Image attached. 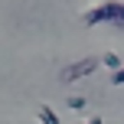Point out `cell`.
<instances>
[{
	"label": "cell",
	"instance_id": "cell-3",
	"mask_svg": "<svg viewBox=\"0 0 124 124\" xmlns=\"http://www.w3.org/2000/svg\"><path fill=\"white\" fill-rule=\"evenodd\" d=\"M36 118H39V124H62V121H59V114L52 111L49 105H43V108H39V114H36Z\"/></svg>",
	"mask_w": 124,
	"mask_h": 124
},
{
	"label": "cell",
	"instance_id": "cell-6",
	"mask_svg": "<svg viewBox=\"0 0 124 124\" xmlns=\"http://www.w3.org/2000/svg\"><path fill=\"white\" fill-rule=\"evenodd\" d=\"M111 85H118V88L124 85V65L118 69V72H111Z\"/></svg>",
	"mask_w": 124,
	"mask_h": 124
},
{
	"label": "cell",
	"instance_id": "cell-7",
	"mask_svg": "<svg viewBox=\"0 0 124 124\" xmlns=\"http://www.w3.org/2000/svg\"><path fill=\"white\" fill-rule=\"evenodd\" d=\"M82 124H105V121H101V114H95V118H88V121H82Z\"/></svg>",
	"mask_w": 124,
	"mask_h": 124
},
{
	"label": "cell",
	"instance_id": "cell-1",
	"mask_svg": "<svg viewBox=\"0 0 124 124\" xmlns=\"http://www.w3.org/2000/svg\"><path fill=\"white\" fill-rule=\"evenodd\" d=\"M85 20L88 26H98V23H114V26H124V3L121 0H105V3L85 10Z\"/></svg>",
	"mask_w": 124,
	"mask_h": 124
},
{
	"label": "cell",
	"instance_id": "cell-5",
	"mask_svg": "<svg viewBox=\"0 0 124 124\" xmlns=\"http://www.w3.org/2000/svg\"><path fill=\"white\" fill-rule=\"evenodd\" d=\"M69 108H72V111H85V108H88V101L82 98V95H72V98H69Z\"/></svg>",
	"mask_w": 124,
	"mask_h": 124
},
{
	"label": "cell",
	"instance_id": "cell-4",
	"mask_svg": "<svg viewBox=\"0 0 124 124\" xmlns=\"http://www.w3.org/2000/svg\"><path fill=\"white\" fill-rule=\"evenodd\" d=\"M101 65L111 69V72H118V69L124 65V59H121V56H114V52H105V56H101Z\"/></svg>",
	"mask_w": 124,
	"mask_h": 124
},
{
	"label": "cell",
	"instance_id": "cell-2",
	"mask_svg": "<svg viewBox=\"0 0 124 124\" xmlns=\"http://www.w3.org/2000/svg\"><path fill=\"white\" fill-rule=\"evenodd\" d=\"M101 65V56H85L78 62H72V65L62 69V82H78V78H88V75L95 72V69Z\"/></svg>",
	"mask_w": 124,
	"mask_h": 124
}]
</instances>
